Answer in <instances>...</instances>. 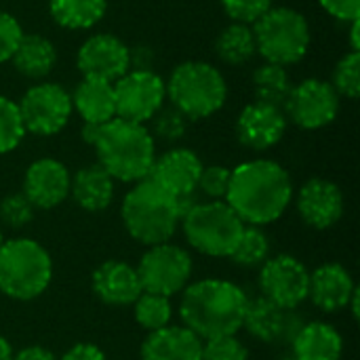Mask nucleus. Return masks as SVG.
Here are the masks:
<instances>
[{"instance_id":"obj_1","label":"nucleus","mask_w":360,"mask_h":360,"mask_svg":"<svg viewBox=\"0 0 360 360\" xmlns=\"http://www.w3.org/2000/svg\"><path fill=\"white\" fill-rule=\"evenodd\" d=\"M293 200L289 171L270 158H253L232 169L226 202L245 226H268L285 215Z\"/></svg>"},{"instance_id":"obj_2","label":"nucleus","mask_w":360,"mask_h":360,"mask_svg":"<svg viewBox=\"0 0 360 360\" xmlns=\"http://www.w3.org/2000/svg\"><path fill=\"white\" fill-rule=\"evenodd\" d=\"M249 295L243 287L224 278H202L181 291L179 316L186 329L202 342L236 335L243 329Z\"/></svg>"},{"instance_id":"obj_3","label":"nucleus","mask_w":360,"mask_h":360,"mask_svg":"<svg viewBox=\"0 0 360 360\" xmlns=\"http://www.w3.org/2000/svg\"><path fill=\"white\" fill-rule=\"evenodd\" d=\"M91 148L97 154V165L103 167L114 181L122 184L146 179L156 158V141L148 127L122 118L99 124Z\"/></svg>"},{"instance_id":"obj_4","label":"nucleus","mask_w":360,"mask_h":360,"mask_svg":"<svg viewBox=\"0 0 360 360\" xmlns=\"http://www.w3.org/2000/svg\"><path fill=\"white\" fill-rule=\"evenodd\" d=\"M124 230L143 247L169 243L184 215V205L150 177L133 184L120 207Z\"/></svg>"},{"instance_id":"obj_5","label":"nucleus","mask_w":360,"mask_h":360,"mask_svg":"<svg viewBox=\"0 0 360 360\" xmlns=\"http://www.w3.org/2000/svg\"><path fill=\"white\" fill-rule=\"evenodd\" d=\"M167 84V99L188 120H205L217 114L228 99L224 72L202 59H190L175 65Z\"/></svg>"},{"instance_id":"obj_6","label":"nucleus","mask_w":360,"mask_h":360,"mask_svg":"<svg viewBox=\"0 0 360 360\" xmlns=\"http://www.w3.org/2000/svg\"><path fill=\"white\" fill-rule=\"evenodd\" d=\"M53 278L49 251L34 238H11L0 247V291L17 302L40 297Z\"/></svg>"},{"instance_id":"obj_7","label":"nucleus","mask_w":360,"mask_h":360,"mask_svg":"<svg viewBox=\"0 0 360 360\" xmlns=\"http://www.w3.org/2000/svg\"><path fill=\"white\" fill-rule=\"evenodd\" d=\"M188 245L209 257H230L245 224L226 200H196L181 215Z\"/></svg>"},{"instance_id":"obj_8","label":"nucleus","mask_w":360,"mask_h":360,"mask_svg":"<svg viewBox=\"0 0 360 360\" xmlns=\"http://www.w3.org/2000/svg\"><path fill=\"white\" fill-rule=\"evenodd\" d=\"M257 55L264 61L289 68L300 63L312 42L310 23L304 13L291 6H272L259 21L253 23Z\"/></svg>"},{"instance_id":"obj_9","label":"nucleus","mask_w":360,"mask_h":360,"mask_svg":"<svg viewBox=\"0 0 360 360\" xmlns=\"http://www.w3.org/2000/svg\"><path fill=\"white\" fill-rule=\"evenodd\" d=\"M17 108L25 133L38 137H51L61 133L74 114L70 91L59 82L49 80H40L27 86L19 97Z\"/></svg>"},{"instance_id":"obj_10","label":"nucleus","mask_w":360,"mask_h":360,"mask_svg":"<svg viewBox=\"0 0 360 360\" xmlns=\"http://www.w3.org/2000/svg\"><path fill=\"white\" fill-rule=\"evenodd\" d=\"M194 262L192 255L179 247L169 243H160L148 247L143 257L139 259L137 274L143 291L158 293L165 297H173L181 293L192 278Z\"/></svg>"},{"instance_id":"obj_11","label":"nucleus","mask_w":360,"mask_h":360,"mask_svg":"<svg viewBox=\"0 0 360 360\" xmlns=\"http://www.w3.org/2000/svg\"><path fill=\"white\" fill-rule=\"evenodd\" d=\"M116 118L148 124L167 103L165 78L154 70H129L114 82Z\"/></svg>"},{"instance_id":"obj_12","label":"nucleus","mask_w":360,"mask_h":360,"mask_svg":"<svg viewBox=\"0 0 360 360\" xmlns=\"http://www.w3.org/2000/svg\"><path fill=\"white\" fill-rule=\"evenodd\" d=\"M342 97L335 93L329 80L306 78L293 84L285 103L287 120L304 131H319L329 127L340 114Z\"/></svg>"},{"instance_id":"obj_13","label":"nucleus","mask_w":360,"mask_h":360,"mask_svg":"<svg viewBox=\"0 0 360 360\" xmlns=\"http://www.w3.org/2000/svg\"><path fill=\"white\" fill-rule=\"evenodd\" d=\"M257 283L262 297L283 310H297L308 300L310 270L293 255H270L259 268Z\"/></svg>"},{"instance_id":"obj_14","label":"nucleus","mask_w":360,"mask_h":360,"mask_svg":"<svg viewBox=\"0 0 360 360\" xmlns=\"http://www.w3.org/2000/svg\"><path fill=\"white\" fill-rule=\"evenodd\" d=\"M76 65L82 78H99L116 82L124 76L129 65V44L110 32L91 34L76 53Z\"/></svg>"},{"instance_id":"obj_15","label":"nucleus","mask_w":360,"mask_h":360,"mask_svg":"<svg viewBox=\"0 0 360 360\" xmlns=\"http://www.w3.org/2000/svg\"><path fill=\"white\" fill-rule=\"evenodd\" d=\"M287 127L289 120L283 108L253 99L240 110L234 124V133L243 148L251 152H266L281 143L287 133Z\"/></svg>"},{"instance_id":"obj_16","label":"nucleus","mask_w":360,"mask_h":360,"mask_svg":"<svg viewBox=\"0 0 360 360\" xmlns=\"http://www.w3.org/2000/svg\"><path fill=\"white\" fill-rule=\"evenodd\" d=\"M200 156L190 148H171L165 154H156L150 179L156 181L160 188L171 192L175 198L186 200L196 196L198 177L202 173Z\"/></svg>"},{"instance_id":"obj_17","label":"nucleus","mask_w":360,"mask_h":360,"mask_svg":"<svg viewBox=\"0 0 360 360\" xmlns=\"http://www.w3.org/2000/svg\"><path fill=\"white\" fill-rule=\"evenodd\" d=\"M72 173L57 158H38L34 160L23 175V194L34 205V209L49 211L61 205L70 196Z\"/></svg>"},{"instance_id":"obj_18","label":"nucleus","mask_w":360,"mask_h":360,"mask_svg":"<svg viewBox=\"0 0 360 360\" xmlns=\"http://www.w3.org/2000/svg\"><path fill=\"white\" fill-rule=\"evenodd\" d=\"M302 221L314 230H329L344 217V192L325 177L308 179L295 198Z\"/></svg>"},{"instance_id":"obj_19","label":"nucleus","mask_w":360,"mask_h":360,"mask_svg":"<svg viewBox=\"0 0 360 360\" xmlns=\"http://www.w3.org/2000/svg\"><path fill=\"white\" fill-rule=\"evenodd\" d=\"M93 293L105 306H133L143 293L137 268L131 264L108 259L91 276Z\"/></svg>"},{"instance_id":"obj_20","label":"nucleus","mask_w":360,"mask_h":360,"mask_svg":"<svg viewBox=\"0 0 360 360\" xmlns=\"http://www.w3.org/2000/svg\"><path fill=\"white\" fill-rule=\"evenodd\" d=\"M356 291L352 274L342 264H323L310 272L308 300L327 314L348 308L352 293Z\"/></svg>"},{"instance_id":"obj_21","label":"nucleus","mask_w":360,"mask_h":360,"mask_svg":"<svg viewBox=\"0 0 360 360\" xmlns=\"http://www.w3.org/2000/svg\"><path fill=\"white\" fill-rule=\"evenodd\" d=\"M141 360H202V340L184 325H169L146 338Z\"/></svg>"},{"instance_id":"obj_22","label":"nucleus","mask_w":360,"mask_h":360,"mask_svg":"<svg viewBox=\"0 0 360 360\" xmlns=\"http://www.w3.org/2000/svg\"><path fill=\"white\" fill-rule=\"evenodd\" d=\"M72 108L86 124H105L116 118L114 82L99 78H80L74 86Z\"/></svg>"},{"instance_id":"obj_23","label":"nucleus","mask_w":360,"mask_h":360,"mask_svg":"<svg viewBox=\"0 0 360 360\" xmlns=\"http://www.w3.org/2000/svg\"><path fill=\"white\" fill-rule=\"evenodd\" d=\"M114 192H116V181L97 162L86 165L72 175L70 196L80 209L89 213L105 211L114 200Z\"/></svg>"},{"instance_id":"obj_24","label":"nucleus","mask_w":360,"mask_h":360,"mask_svg":"<svg viewBox=\"0 0 360 360\" xmlns=\"http://www.w3.org/2000/svg\"><path fill=\"white\" fill-rule=\"evenodd\" d=\"M11 63L15 72L27 80H44L57 65V49L53 40L42 34H25L21 36Z\"/></svg>"},{"instance_id":"obj_25","label":"nucleus","mask_w":360,"mask_h":360,"mask_svg":"<svg viewBox=\"0 0 360 360\" xmlns=\"http://www.w3.org/2000/svg\"><path fill=\"white\" fill-rule=\"evenodd\" d=\"M293 360H340L344 340L340 331L323 321L306 323L291 342Z\"/></svg>"},{"instance_id":"obj_26","label":"nucleus","mask_w":360,"mask_h":360,"mask_svg":"<svg viewBox=\"0 0 360 360\" xmlns=\"http://www.w3.org/2000/svg\"><path fill=\"white\" fill-rule=\"evenodd\" d=\"M287 312L278 308L276 304L268 302L266 297H249L243 329L262 344H283L285 340V327H287Z\"/></svg>"},{"instance_id":"obj_27","label":"nucleus","mask_w":360,"mask_h":360,"mask_svg":"<svg viewBox=\"0 0 360 360\" xmlns=\"http://www.w3.org/2000/svg\"><path fill=\"white\" fill-rule=\"evenodd\" d=\"M108 11V0H49L51 19L63 30H91Z\"/></svg>"},{"instance_id":"obj_28","label":"nucleus","mask_w":360,"mask_h":360,"mask_svg":"<svg viewBox=\"0 0 360 360\" xmlns=\"http://www.w3.org/2000/svg\"><path fill=\"white\" fill-rule=\"evenodd\" d=\"M215 55L221 63L238 68L249 63L257 55V42L253 25L232 21L215 38Z\"/></svg>"},{"instance_id":"obj_29","label":"nucleus","mask_w":360,"mask_h":360,"mask_svg":"<svg viewBox=\"0 0 360 360\" xmlns=\"http://www.w3.org/2000/svg\"><path fill=\"white\" fill-rule=\"evenodd\" d=\"M251 89H253L255 101L285 108V103L291 95V89H293L289 68H283V65H276L270 61H262L253 70Z\"/></svg>"},{"instance_id":"obj_30","label":"nucleus","mask_w":360,"mask_h":360,"mask_svg":"<svg viewBox=\"0 0 360 360\" xmlns=\"http://www.w3.org/2000/svg\"><path fill=\"white\" fill-rule=\"evenodd\" d=\"M133 316H135L137 325L141 329H146L148 333L160 331V329L169 327L171 321H173V304H171V297L143 291L135 300V304H133Z\"/></svg>"},{"instance_id":"obj_31","label":"nucleus","mask_w":360,"mask_h":360,"mask_svg":"<svg viewBox=\"0 0 360 360\" xmlns=\"http://www.w3.org/2000/svg\"><path fill=\"white\" fill-rule=\"evenodd\" d=\"M270 257V238L259 226H245L232 255V264L240 268H262V264Z\"/></svg>"},{"instance_id":"obj_32","label":"nucleus","mask_w":360,"mask_h":360,"mask_svg":"<svg viewBox=\"0 0 360 360\" xmlns=\"http://www.w3.org/2000/svg\"><path fill=\"white\" fill-rule=\"evenodd\" d=\"M148 127V131H150V135L154 137V141H165V143H175V141H179V139H184L186 137V133H188V127H190V120L177 110V108H173L171 103L167 105H162L152 118H150V122L146 124Z\"/></svg>"},{"instance_id":"obj_33","label":"nucleus","mask_w":360,"mask_h":360,"mask_svg":"<svg viewBox=\"0 0 360 360\" xmlns=\"http://www.w3.org/2000/svg\"><path fill=\"white\" fill-rule=\"evenodd\" d=\"M329 82L342 99H356L360 95V53L348 51L335 63Z\"/></svg>"},{"instance_id":"obj_34","label":"nucleus","mask_w":360,"mask_h":360,"mask_svg":"<svg viewBox=\"0 0 360 360\" xmlns=\"http://www.w3.org/2000/svg\"><path fill=\"white\" fill-rule=\"evenodd\" d=\"M25 127L19 116L17 101L0 95V154L13 152L25 137Z\"/></svg>"},{"instance_id":"obj_35","label":"nucleus","mask_w":360,"mask_h":360,"mask_svg":"<svg viewBox=\"0 0 360 360\" xmlns=\"http://www.w3.org/2000/svg\"><path fill=\"white\" fill-rule=\"evenodd\" d=\"M36 209L23 192L8 194L0 200V224L11 230H21L34 221Z\"/></svg>"},{"instance_id":"obj_36","label":"nucleus","mask_w":360,"mask_h":360,"mask_svg":"<svg viewBox=\"0 0 360 360\" xmlns=\"http://www.w3.org/2000/svg\"><path fill=\"white\" fill-rule=\"evenodd\" d=\"M230 179H232V169L228 167H221V165L202 167L196 192L202 194L207 200H226Z\"/></svg>"},{"instance_id":"obj_37","label":"nucleus","mask_w":360,"mask_h":360,"mask_svg":"<svg viewBox=\"0 0 360 360\" xmlns=\"http://www.w3.org/2000/svg\"><path fill=\"white\" fill-rule=\"evenodd\" d=\"M272 6L274 0H221V8L230 17V21L247 25L259 21Z\"/></svg>"},{"instance_id":"obj_38","label":"nucleus","mask_w":360,"mask_h":360,"mask_svg":"<svg viewBox=\"0 0 360 360\" xmlns=\"http://www.w3.org/2000/svg\"><path fill=\"white\" fill-rule=\"evenodd\" d=\"M202 360H249V350L236 335L213 338L202 342Z\"/></svg>"},{"instance_id":"obj_39","label":"nucleus","mask_w":360,"mask_h":360,"mask_svg":"<svg viewBox=\"0 0 360 360\" xmlns=\"http://www.w3.org/2000/svg\"><path fill=\"white\" fill-rule=\"evenodd\" d=\"M21 36H23V27L19 19L8 11L0 8V63L11 61Z\"/></svg>"},{"instance_id":"obj_40","label":"nucleus","mask_w":360,"mask_h":360,"mask_svg":"<svg viewBox=\"0 0 360 360\" xmlns=\"http://www.w3.org/2000/svg\"><path fill=\"white\" fill-rule=\"evenodd\" d=\"M321 8L338 21L350 23L360 19V0H319Z\"/></svg>"},{"instance_id":"obj_41","label":"nucleus","mask_w":360,"mask_h":360,"mask_svg":"<svg viewBox=\"0 0 360 360\" xmlns=\"http://www.w3.org/2000/svg\"><path fill=\"white\" fill-rule=\"evenodd\" d=\"M154 51L148 44L129 46V65L131 70H154Z\"/></svg>"},{"instance_id":"obj_42","label":"nucleus","mask_w":360,"mask_h":360,"mask_svg":"<svg viewBox=\"0 0 360 360\" xmlns=\"http://www.w3.org/2000/svg\"><path fill=\"white\" fill-rule=\"evenodd\" d=\"M57 360H108L105 359V354H103V350L101 348H97L95 344H86V342H82V344H76V346H72L61 359Z\"/></svg>"},{"instance_id":"obj_43","label":"nucleus","mask_w":360,"mask_h":360,"mask_svg":"<svg viewBox=\"0 0 360 360\" xmlns=\"http://www.w3.org/2000/svg\"><path fill=\"white\" fill-rule=\"evenodd\" d=\"M11 360H57V356L46 350V348H40V346H27L19 352H13V359Z\"/></svg>"},{"instance_id":"obj_44","label":"nucleus","mask_w":360,"mask_h":360,"mask_svg":"<svg viewBox=\"0 0 360 360\" xmlns=\"http://www.w3.org/2000/svg\"><path fill=\"white\" fill-rule=\"evenodd\" d=\"M359 27H360V19H354V21H350V51H354V53H359V51H360Z\"/></svg>"},{"instance_id":"obj_45","label":"nucleus","mask_w":360,"mask_h":360,"mask_svg":"<svg viewBox=\"0 0 360 360\" xmlns=\"http://www.w3.org/2000/svg\"><path fill=\"white\" fill-rule=\"evenodd\" d=\"M348 308H350V312H352V316H354V321H359V314H360V291L356 289L354 293H352V297H350V302H348Z\"/></svg>"},{"instance_id":"obj_46","label":"nucleus","mask_w":360,"mask_h":360,"mask_svg":"<svg viewBox=\"0 0 360 360\" xmlns=\"http://www.w3.org/2000/svg\"><path fill=\"white\" fill-rule=\"evenodd\" d=\"M11 359H13V348H11V344H8V340L0 335V360Z\"/></svg>"},{"instance_id":"obj_47","label":"nucleus","mask_w":360,"mask_h":360,"mask_svg":"<svg viewBox=\"0 0 360 360\" xmlns=\"http://www.w3.org/2000/svg\"><path fill=\"white\" fill-rule=\"evenodd\" d=\"M4 245V236H2V230H0V247Z\"/></svg>"},{"instance_id":"obj_48","label":"nucleus","mask_w":360,"mask_h":360,"mask_svg":"<svg viewBox=\"0 0 360 360\" xmlns=\"http://www.w3.org/2000/svg\"><path fill=\"white\" fill-rule=\"evenodd\" d=\"M291 360H293V359H291Z\"/></svg>"}]
</instances>
